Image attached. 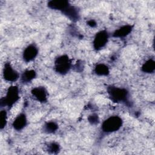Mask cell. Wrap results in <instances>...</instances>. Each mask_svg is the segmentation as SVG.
<instances>
[{
    "label": "cell",
    "instance_id": "obj_12",
    "mask_svg": "<svg viewBox=\"0 0 155 155\" xmlns=\"http://www.w3.org/2000/svg\"><path fill=\"white\" fill-rule=\"evenodd\" d=\"M133 25H125L118 29L116 30L113 34V36L114 38H123L127 36L132 31Z\"/></svg>",
    "mask_w": 155,
    "mask_h": 155
},
{
    "label": "cell",
    "instance_id": "obj_18",
    "mask_svg": "<svg viewBox=\"0 0 155 155\" xmlns=\"http://www.w3.org/2000/svg\"><path fill=\"white\" fill-rule=\"evenodd\" d=\"M59 150H60L59 145L55 142H52L50 143L48 146V151L51 153H53V154L57 153H58Z\"/></svg>",
    "mask_w": 155,
    "mask_h": 155
},
{
    "label": "cell",
    "instance_id": "obj_7",
    "mask_svg": "<svg viewBox=\"0 0 155 155\" xmlns=\"http://www.w3.org/2000/svg\"><path fill=\"white\" fill-rule=\"evenodd\" d=\"M38 54V48L34 44L28 45L24 50L22 58L25 62H29L34 60Z\"/></svg>",
    "mask_w": 155,
    "mask_h": 155
},
{
    "label": "cell",
    "instance_id": "obj_3",
    "mask_svg": "<svg viewBox=\"0 0 155 155\" xmlns=\"http://www.w3.org/2000/svg\"><path fill=\"white\" fill-rule=\"evenodd\" d=\"M122 119L117 116H112L105 119L102 124L103 132L111 133L119 130L122 125Z\"/></svg>",
    "mask_w": 155,
    "mask_h": 155
},
{
    "label": "cell",
    "instance_id": "obj_13",
    "mask_svg": "<svg viewBox=\"0 0 155 155\" xmlns=\"http://www.w3.org/2000/svg\"><path fill=\"white\" fill-rule=\"evenodd\" d=\"M36 76V73L34 70H26L21 75V81L23 83L30 82L35 78Z\"/></svg>",
    "mask_w": 155,
    "mask_h": 155
},
{
    "label": "cell",
    "instance_id": "obj_8",
    "mask_svg": "<svg viewBox=\"0 0 155 155\" xmlns=\"http://www.w3.org/2000/svg\"><path fill=\"white\" fill-rule=\"evenodd\" d=\"M32 96L40 102H46L48 100V92L42 86L33 88L31 91Z\"/></svg>",
    "mask_w": 155,
    "mask_h": 155
},
{
    "label": "cell",
    "instance_id": "obj_9",
    "mask_svg": "<svg viewBox=\"0 0 155 155\" xmlns=\"http://www.w3.org/2000/svg\"><path fill=\"white\" fill-rule=\"evenodd\" d=\"M62 13L72 21L75 22L78 21L79 19V13L78 8L71 4H70L65 10H64Z\"/></svg>",
    "mask_w": 155,
    "mask_h": 155
},
{
    "label": "cell",
    "instance_id": "obj_15",
    "mask_svg": "<svg viewBox=\"0 0 155 155\" xmlns=\"http://www.w3.org/2000/svg\"><path fill=\"white\" fill-rule=\"evenodd\" d=\"M94 73L98 76H107L110 73V70L106 65L99 64L94 68Z\"/></svg>",
    "mask_w": 155,
    "mask_h": 155
},
{
    "label": "cell",
    "instance_id": "obj_5",
    "mask_svg": "<svg viewBox=\"0 0 155 155\" xmlns=\"http://www.w3.org/2000/svg\"><path fill=\"white\" fill-rule=\"evenodd\" d=\"M109 38V34L104 30L97 32L93 40V48L98 51L102 49L107 44Z\"/></svg>",
    "mask_w": 155,
    "mask_h": 155
},
{
    "label": "cell",
    "instance_id": "obj_1",
    "mask_svg": "<svg viewBox=\"0 0 155 155\" xmlns=\"http://www.w3.org/2000/svg\"><path fill=\"white\" fill-rule=\"evenodd\" d=\"M110 99L114 102H127L128 101L129 93L127 89L110 85L107 88Z\"/></svg>",
    "mask_w": 155,
    "mask_h": 155
},
{
    "label": "cell",
    "instance_id": "obj_10",
    "mask_svg": "<svg viewBox=\"0 0 155 155\" xmlns=\"http://www.w3.org/2000/svg\"><path fill=\"white\" fill-rule=\"evenodd\" d=\"M27 119L26 115L24 113H21L16 117L12 124V125L15 130L20 131L27 125Z\"/></svg>",
    "mask_w": 155,
    "mask_h": 155
},
{
    "label": "cell",
    "instance_id": "obj_20",
    "mask_svg": "<svg viewBox=\"0 0 155 155\" xmlns=\"http://www.w3.org/2000/svg\"><path fill=\"white\" fill-rule=\"evenodd\" d=\"M87 24H88V25L89 26H90V27H95V26L96 25V21H94V20H93V19H91V20L88 21Z\"/></svg>",
    "mask_w": 155,
    "mask_h": 155
},
{
    "label": "cell",
    "instance_id": "obj_14",
    "mask_svg": "<svg viewBox=\"0 0 155 155\" xmlns=\"http://www.w3.org/2000/svg\"><path fill=\"white\" fill-rule=\"evenodd\" d=\"M142 71L146 73H152L155 70V62L153 59L147 60L142 66Z\"/></svg>",
    "mask_w": 155,
    "mask_h": 155
},
{
    "label": "cell",
    "instance_id": "obj_6",
    "mask_svg": "<svg viewBox=\"0 0 155 155\" xmlns=\"http://www.w3.org/2000/svg\"><path fill=\"white\" fill-rule=\"evenodd\" d=\"M3 77L6 81L13 82L19 79V74L13 68L10 62H6L3 68Z\"/></svg>",
    "mask_w": 155,
    "mask_h": 155
},
{
    "label": "cell",
    "instance_id": "obj_11",
    "mask_svg": "<svg viewBox=\"0 0 155 155\" xmlns=\"http://www.w3.org/2000/svg\"><path fill=\"white\" fill-rule=\"evenodd\" d=\"M70 4L65 0H52L48 2V7L53 10H59L61 12L65 10Z\"/></svg>",
    "mask_w": 155,
    "mask_h": 155
},
{
    "label": "cell",
    "instance_id": "obj_4",
    "mask_svg": "<svg viewBox=\"0 0 155 155\" xmlns=\"http://www.w3.org/2000/svg\"><path fill=\"white\" fill-rule=\"evenodd\" d=\"M72 67V64L69 57L66 54L58 56L54 61L55 71L61 74H67Z\"/></svg>",
    "mask_w": 155,
    "mask_h": 155
},
{
    "label": "cell",
    "instance_id": "obj_16",
    "mask_svg": "<svg viewBox=\"0 0 155 155\" xmlns=\"http://www.w3.org/2000/svg\"><path fill=\"white\" fill-rule=\"evenodd\" d=\"M58 128V124L53 121H48L44 125V131L47 133H53Z\"/></svg>",
    "mask_w": 155,
    "mask_h": 155
},
{
    "label": "cell",
    "instance_id": "obj_17",
    "mask_svg": "<svg viewBox=\"0 0 155 155\" xmlns=\"http://www.w3.org/2000/svg\"><path fill=\"white\" fill-rule=\"evenodd\" d=\"M7 122V114L5 110H1L0 113V127L1 129H3Z\"/></svg>",
    "mask_w": 155,
    "mask_h": 155
},
{
    "label": "cell",
    "instance_id": "obj_2",
    "mask_svg": "<svg viewBox=\"0 0 155 155\" xmlns=\"http://www.w3.org/2000/svg\"><path fill=\"white\" fill-rule=\"evenodd\" d=\"M19 97L18 87L15 85L10 86L8 87L5 96L1 99V106L10 108L19 99Z\"/></svg>",
    "mask_w": 155,
    "mask_h": 155
},
{
    "label": "cell",
    "instance_id": "obj_19",
    "mask_svg": "<svg viewBox=\"0 0 155 155\" xmlns=\"http://www.w3.org/2000/svg\"><path fill=\"white\" fill-rule=\"evenodd\" d=\"M88 121L91 124H96L99 122V117L96 114H92L90 116H89Z\"/></svg>",
    "mask_w": 155,
    "mask_h": 155
}]
</instances>
